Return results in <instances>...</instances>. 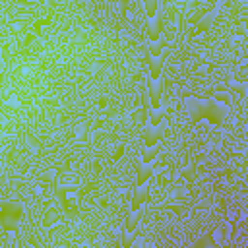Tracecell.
Listing matches in <instances>:
<instances>
[{"instance_id":"cell-2","label":"cell","mask_w":248,"mask_h":248,"mask_svg":"<svg viewBox=\"0 0 248 248\" xmlns=\"http://www.w3.org/2000/svg\"><path fill=\"white\" fill-rule=\"evenodd\" d=\"M161 136H163V130H161V126H153V124L145 126V128H143V132H141L143 143H145L147 147H155V143L161 140Z\"/></svg>"},{"instance_id":"cell-8","label":"cell","mask_w":248,"mask_h":248,"mask_svg":"<svg viewBox=\"0 0 248 248\" xmlns=\"http://www.w3.org/2000/svg\"><path fill=\"white\" fill-rule=\"evenodd\" d=\"M165 118V110H161V107L159 108H153V112H151V116H149V124H153V126H161V120Z\"/></svg>"},{"instance_id":"cell-9","label":"cell","mask_w":248,"mask_h":248,"mask_svg":"<svg viewBox=\"0 0 248 248\" xmlns=\"http://www.w3.org/2000/svg\"><path fill=\"white\" fill-rule=\"evenodd\" d=\"M157 4H159V0H145V12L149 17H153L157 14Z\"/></svg>"},{"instance_id":"cell-11","label":"cell","mask_w":248,"mask_h":248,"mask_svg":"<svg viewBox=\"0 0 248 248\" xmlns=\"http://www.w3.org/2000/svg\"><path fill=\"white\" fill-rule=\"evenodd\" d=\"M161 48H163V43L157 39V41H153V46H151V56H159L161 54Z\"/></svg>"},{"instance_id":"cell-5","label":"cell","mask_w":248,"mask_h":248,"mask_svg":"<svg viewBox=\"0 0 248 248\" xmlns=\"http://www.w3.org/2000/svg\"><path fill=\"white\" fill-rule=\"evenodd\" d=\"M147 93L151 97V107L153 108H159L161 107V83L157 79H151L149 85H147Z\"/></svg>"},{"instance_id":"cell-7","label":"cell","mask_w":248,"mask_h":248,"mask_svg":"<svg viewBox=\"0 0 248 248\" xmlns=\"http://www.w3.org/2000/svg\"><path fill=\"white\" fill-rule=\"evenodd\" d=\"M161 70H163V62H161V58H159V56H153L151 62H149V76H151V79H159Z\"/></svg>"},{"instance_id":"cell-12","label":"cell","mask_w":248,"mask_h":248,"mask_svg":"<svg viewBox=\"0 0 248 248\" xmlns=\"http://www.w3.org/2000/svg\"><path fill=\"white\" fill-rule=\"evenodd\" d=\"M153 159H155V151H153V149L145 151V155H143V163H149V161H153Z\"/></svg>"},{"instance_id":"cell-6","label":"cell","mask_w":248,"mask_h":248,"mask_svg":"<svg viewBox=\"0 0 248 248\" xmlns=\"http://www.w3.org/2000/svg\"><path fill=\"white\" fill-rule=\"evenodd\" d=\"M153 167L149 165V163H141L140 167H138V178H136V184L138 186H141V184H145V180L149 178V176H153Z\"/></svg>"},{"instance_id":"cell-13","label":"cell","mask_w":248,"mask_h":248,"mask_svg":"<svg viewBox=\"0 0 248 248\" xmlns=\"http://www.w3.org/2000/svg\"><path fill=\"white\" fill-rule=\"evenodd\" d=\"M122 153H124V145H118V149H116V153H114V159H118Z\"/></svg>"},{"instance_id":"cell-3","label":"cell","mask_w":248,"mask_h":248,"mask_svg":"<svg viewBox=\"0 0 248 248\" xmlns=\"http://www.w3.org/2000/svg\"><path fill=\"white\" fill-rule=\"evenodd\" d=\"M149 196H151V192H149V188L147 186H138V190L134 192V198H132V211H138L140 209V205H143L145 202H149Z\"/></svg>"},{"instance_id":"cell-10","label":"cell","mask_w":248,"mask_h":248,"mask_svg":"<svg viewBox=\"0 0 248 248\" xmlns=\"http://www.w3.org/2000/svg\"><path fill=\"white\" fill-rule=\"evenodd\" d=\"M169 180H170V172H169V170H165V172H161V174L157 176V184H159V186H165Z\"/></svg>"},{"instance_id":"cell-4","label":"cell","mask_w":248,"mask_h":248,"mask_svg":"<svg viewBox=\"0 0 248 248\" xmlns=\"http://www.w3.org/2000/svg\"><path fill=\"white\" fill-rule=\"evenodd\" d=\"M161 27H163V21H161V17H159L157 14H155L153 17H149V25H147V37H149V41H151V43L159 39V35H161Z\"/></svg>"},{"instance_id":"cell-1","label":"cell","mask_w":248,"mask_h":248,"mask_svg":"<svg viewBox=\"0 0 248 248\" xmlns=\"http://www.w3.org/2000/svg\"><path fill=\"white\" fill-rule=\"evenodd\" d=\"M196 120L200 118H207L211 124L215 126H227V120H229V110L227 107L219 105L215 99H202V107L198 110V114L194 116Z\"/></svg>"}]
</instances>
